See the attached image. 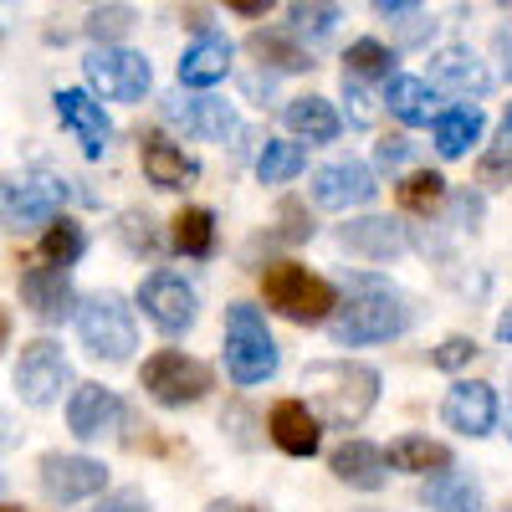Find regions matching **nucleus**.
<instances>
[{"label": "nucleus", "mask_w": 512, "mask_h": 512, "mask_svg": "<svg viewBox=\"0 0 512 512\" xmlns=\"http://www.w3.org/2000/svg\"><path fill=\"white\" fill-rule=\"evenodd\" d=\"M82 72H88L93 98H103V103H139L154 82L149 57L134 47H93L82 57Z\"/></svg>", "instance_id": "nucleus-7"}, {"label": "nucleus", "mask_w": 512, "mask_h": 512, "mask_svg": "<svg viewBox=\"0 0 512 512\" xmlns=\"http://www.w3.org/2000/svg\"><path fill=\"white\" fill-rule=\"evenodd\" d=\"M139 164H144V180L154 190H190L200 180V164L180 144H169L164 134H144L139 139Z\"/></svg>", "instance_id": "nucleus-18"}, {"label": "nucleus", "mask_w": 512, "mask_h": 512, "mask_svg": "<svg viewBox=\"0 0 512 512\" xmlns=\"http://www.w3.org/2000/svg\"><path fill=\"white\" fill-rule=\"evenodd\" d=\"M226 72H231V41L216 36V31H205L195 47H185V57H180V82L185 88H216Z\"/></svg>", "instance_id": "nucleus-24"}, {"label": "nucleus", "mask_w": 512, "mask_h": 512, "mask_svg": "<svg viewBox=\"0 0 512 512\" xmlns=\"http://www.w3.org/2000/svg\"><path fill=\"white\" fill-rule=\"evenodd\" d=\"M497 344H512V308L497 318Z\"/></svg>", "instance_id": "nucleus-48"}, {"label": "nucleus", "mask_w": 512, "mask_h": 512, "mask_svg": "<svg viewBox=\"0 0 512 512\" xmlns=\"http://www.w3.org/2000/svg\"><path fill=\"white\" fill-rule=\"evenodd\" d=\"M246 52L262 62V67H277V72H308L313 67L308 47L297 36H287V31H251L246 36Z\"/></svg>", "instance_id": "nucleus-28"}, {"label": "nucleus", "mask_w": 512, "mask_h": 512, "mask_svg": "<svg viewBox=\"0 0 512 512\" xmlns=\"http://www.w3.org/2000/svg\"><path fill=\"white\" fill-rule=\"evenodd\" d=\"M11 441H16V425H11L6 405H0V446H11Z\"/></svg>", "instance_id": "nucleus-47"}, {"label": "nucleus", "mask_w": 512, "mask_h": 512, "mask_svg": "<svg viewBox=\"0 0 512 512\" xmlns=\"http://www.w3.org/2000/svg\"><path fill=\"white\" fill-rule=\"evenodd\" d=\"M267 431H272L277 451H287V456H313L323 441V425L313 420V410L303 400H277L267 415Z\"/></svg>", "instance_id": "nucleus-21"}, {"label": "nucleus", "mask_w": 512, "mask_h": 512, "mask_svg": "<svg viewBox=\"0 0 512 512\" xmlns=\"http://www.w3.org/2000/svg\"><path fill=\"white\" fill-rule=\"evenodd\" d=\"M82 251H88V231H82L77 221H67V216H57V221L47 226V236H41V246H36V262L67 272Z\"/></svg>", "instance_id": "nucleus-31"}, {"label": "nucleus", "mask_w": 512, "mask_h": 512, "mask_svg": "<svg viewBox=\"0 0 512 512\" xmlns=\"http://www.w3.org/2000/svg\"><path fill=\"white\" fill-rule=\"evenodd\" d=\"M52 108H57L62 128L82 144V154H88V159H103V149H108V139H113V123H108L103 103H98L88 88H62V93L52 98Z\"/></svg>", "instance_id": "nucleus-15"}, {"label": "nucleus", "mask_w": 512, "mask_h": 512, "mask_svg": "<svg viewBox=\"0 0 512 512\" xmlns=\"http://www.w3.org/2000/svg\"><path fill=\"white\" fill-rule=\"evenodd\" d=\"M384 103H390V113L400 118V123H410V128H420V123H431L436 118V88L425 77H405V72H395L390 77V88H384Z\"/></svg>", "instance_id": "nucleus-27"}, {"label": "nucleus", "mask_w": 512, "mask_h": 512, "mask_svg": "<svg viewBox=\"0 0 512 512\" xmlns=\"http://www.w3.org/2000/svg\"><path fill=\"white\" fill-rule=\"evenodd\" d=\"M308 169V149L303 144H287V139H267L262 154H256V180L262 185H287Z\"/></svg>", "instance_id": "nucleus-32"}, {"label": "nucleus", "mask_w": 512, "mask_h": 512, "mask_svg": "<svg viewBox=\"0 0 512 512\" xmlns=\"http://www.w3.org/2000/svg\"><path fill=\"white\" fill-rule=\"evenodd\" d=\"M425 507L431 512H482V487L477 477H466V472H441L431 477V487H425Z\"/></svg>", "instance_id": "nucleus-29"}, {"label": "nucleus", "mask_w": 512, "mask_h": 512, "mask_svg": "<svg viewBox=\"0 0 512 512\" xmlns=\"http://www.w3.org/2000/svg\"><path fill=\"white\" fill-rule=\"evenodd\" d=\"M344 103H354V108H349V123H359V128H369V123H374V98H369L364 82H359V77H349V72H344Z\"/></svg>", "instance_id": "nucleus-40"}, {"label": "nucleus", "mask_w": 512, "mask_h": 512, "mask_svg": "<svg viewBox=\"0 0 512 512\" xmlns=\"http://www.w3.org/2000/svg\"><path fill=\"white\" fill-rule=\"evenodd\" d=\"M123 425V400L108 384H72L67 395V431L77 441H103Z\"/></svg>", "instance_id": "nucleus-14"}, {"label": "nucleus", "mask_w": 512, "mask_h": 512, "mask_svg": "<svg viewBox=\"0 0 512 512\" xmlns=\"http://www.w3.org/2000/svg\"><path fill=\"white\" fill-rule=\"evenodd\" d=\"M502 6H512V0H502Z\"/></svg>", "instance_id": "nucleus-54"}, {"label": "nucleus", "mask_w": 512, "mask_h": 512, "mask_svg": "<svg viewBox=\"0 0 512 512\" xmlns=\"http://www.w3.org/2000/svg\"><path fill=\"white\" fill-rule=\"evenodd\" d=\"M164 118L180 123L185 134L210 139V144H231L241 134V118L226 98H185V93H175V98H164Z\"/></svg>", "instance_id": "nucleus-16"}, {"label": "nucleus", "mask_w": 512, "mask_h": 512, "mask_svg": "<svg viewBox=\"0 0 512 512\" xmlns=\"http://www.w3.org/2000/svg\"><path fill=\"white\" fill-rule=\"evenodd\" d=\"M441 420L451 425L456 436H492L497 431V390L492 384H482V379H461V384H451L446 390V400H441Z\"/></svg>", "instance_id": "nucleus-13"}, {"label": "nucleus", "mask_w": 512, "mask_h": 512, "mask_svg": "<svg viewBox=\"0 0 512 512\" xmlns=\"http://www.w3.org/2000/svg\"><path fill=\"white\" fill-rule=\"evenodd\" d=\"M431 134H436V154L441 159H461V154H472L482 144L487 118H482V108L461 103V108H446V113L431 118Z\"/></svg>", "instance_id": "nucleus-23"}, {"label": "nucleus", "mask_w": 512, "mask_h": 512, "mask_svg": "<svg viewBox=\"0 0 512 512\" xmlns=\"http://www.w3.org/2000/svg\"><path fill=\"white\" fill-rule=\"evenodd\" d=\"M328 472L344 482V487H359V492H379L390 482V466H384V451L369 446V441H344L333 456H328Z\"/></svg>", "instance_id": "nucleus-22"}, {"label": "nucleus", "mask_w": 512, "mask_h": 512, "mask_svg": "<svg viewBox=\"0 0 512 512\" xmlns=\"http://www.w3.org/2000/svg\"><path fill=\"white\" fill-rule=\"evenodd\" d=\"M410 154H415L410 139H379V144H374V164H379V169H390V175L410 164Z\"/></svg>", "instance_id": "nucleus-41"}, {"label": "nucleus", "mask_w": 512, "mask_h": 512, "mask_svg": "<svg viewBox=\"0 0 512 512\" xmlns=\"http://www.w3.org/2000/svg\"><path fill=\"white\" fill-rule=\"evenodd\" d=\"M292 36H308V41H328L338 26V0H292Z\"/></svg>", "instance_id": "nucleus-36"}, {"label": "nucleus", "mask_w": 512, "mask_h": 512, "mask_svg": "<svg viewBox=\"0 0 512 512\" xmlns=\"http://www.w3.org/2000/svg\"><path fill=\"white\" fill-rule=\"evenodd\" d=\"M507 436H512V410H507Z\"/></svg>", "instance_id": "nucleus-52"}, {"label": "nucleus", "mask_w": 512, "mask_h": 512, "mask_svg": "<svg viewBox=\"0 0 512 512\" xmlns=\"http://www.w3.org/2000/svg\"><path fill=\"white\" fill-rule=\"evenodd\" d=\"M431 88H446L456 98H482L492 93V72L472 47H441L431 57Z\"/></svg>", "instance_id": "nucleus-19"}, {"label": "nucleus", "mask_w": 512, "mask_h": 512, "mask_svg": "<svg viewBox=\"0 0 512 512\" xmlns=\"http://www.w3.org/2000/svg\"><path fill=\"white\" fill-rule=\"evenodd\" d=\"M93 512H149V497L134 492V487H128V492H108Z\"/></svg>", "instance_id": "nucleus-42"}, {"label": "nucleus", "mask_w": 512, "mask_h": 512, "mask_svg": "<svg viewBox=\"0 0 512 512\" xmlns=\"http://www.w3.org/2000/svg\"><path fill=\"white\" fill-rule=\"evenodd\" d=\"M374 11L379 16H410V11H420V0H374Z\"/></svg>", "instance_id": "nucleus-46"}, {"label": "nucleus", "mask_w": 512, "mask_h": 512, "mask_svg": "<svg viewBox=\"0 0 512 512\" xmlns=\"http://www.w3.org/2000/svg\"><path fill=\"white\" fill-rule=\"evenodd\" d=\"M175 251L195 256V262L216 256V210H205V205L180 210V216H175Z\"/></svg>", "instance_id": "nucleus-30"}, {"label": "nucleus", "mask_w": 512, "mask_h": 512, "mask_svg": "<svg viewBox=\"0 0 512 512\" xmlns=\"http://www.w3.org/2000/svg\"><path fill=\"white\" fill-rule=\"evenodd\" d=\"M67 390H72V364H67L62 344H52V338H31V344H21V359H16V395H21V405L47 410Z\"/></svg>", "instance_id": "nucleus-9"}, {"label": "nucleus", "mask_w": 512, "mask_h": 512, "mask_svg": "<svg viewBox=\"0 0 512 512\" xmlns=\"http://www.w3.org/2000/svg\"><path fill=\"white\" fill-rule=\"evenodd\" d=\"M344 72L359 77V82H390V77H395V52L384 47V41L364 36V41H354V47H349Z\"/></svg>", "instance_id": "nucleus-34"}, {"label": "nucleus", "mask_w": 512, "mask_h": 512, "mask_svg": "<svg viewBox=\"0 0 512 512\" xmlns=\"http://www.w3.org/2000/svg\"><path fill=\"white\" fill-rule=\"evenodd\" d=\"M477 354H482V349H477V338H472V333H451V338H441V344L431 349V364L451 374V369H466Z\"/></svg>", "instance_id": "nucleus-38"}, {"label": "nucleus", "mask_w": 512, "mask_h": 512, "mask_svg": "<svg viewBox=\"0 0 512 512\" xmlns=\"http://www.w3.org/2000/svg\"><path fill=\"white\" fill-rule=\"evenodd\" d=\"M0 512H11V507H0Z\"/></svg>", "instance_id": "nucleus-55"}, {"label": "nucleus", "mask_w": 512, "mask_h": 512, "mask_svg": "<svg viewBox=\"0 0 512 512\" xmlns=\"http://www.w3.org/2000/svg\"><path fill=\"white\" fill-rule=\"evenodd\" d=\"M205 512H241V507H236V502H210Z\"/></svg>", "instance_id": "nucleus-50"}, {"label": "nucleus", "mask_w": 512, "mask_h": 512, "mask_svg": "<svg viewBox=\"0 0 512 512\" xmlns=\"http://www.w3.org/2000/svg\"><path fill=\"white\" fill-rule=\"evenodd\" d=\"M113 231H118V241L134 251V256H159L164 251V236H159L154 216H144V210H123Z\"/></svg>", "instance_id": "nucleus-37"}, {"label": "nucleus", "mask_w": 512, "mask_h": 512, "mask_svg": "<svg viewBox=\"0 0 512 512\" xmlns=\"http://www.w3.org/2000/svg\"><path fill=\"white\" fill-rule=\"evenodd\" d=\"M77 338L82 349L103 364H128L139 349V323H134V308L123 303L118 292H93L88 303H77Z\"/></svg>", "instance_id": "nucleus-3"}, {"label": "nucleus", "mask_w": 512, "mask_h": 512, "mask_svg": "<svg viewBox=\"0 0 512 512\" xmlns=\"http://www.w3.org/2000/svg\"><path fill=\"white\" fill-rule=\"evenodd\" d=\"M502 134L512 139V108H507V118H502Z\"/></svg>", "instance_id": "nucleus-51"}, {"label": "nucleus", "mask_w": 512, "mask_h": 512, "mask_svg": "<svg viewBox=\"0 0 512 512\" xmlns=\"http://www.w3.org/2000/svg\"><path fill=\"white\" fill-rule=\"evenodd\" d=\"M226 6H231L236 16H267V11L277 6V0H226Z\"/></svg>", "instance_id": "nucleus-45"}, {"label": "nucleus", "mask_w": 512, "mask_h": 512, "mask_svg": "<svg viewBox=\"0 0 512 512\" xmlns=\"http://www.w3.org/2000/svg\"><path fill=\"white\" fill-rule=\"evenodd\" d=\"M72 200V185L52 169H36V175H16L0 180V216H6L16 231L21 226H52L62 216V205Z\"/></svg>", "instance_id": "nucleus-8"}, {"label": "nucleus", "mask_w": 512, "mask_h": 512, "mask_svg": "<svg viewBox=\"0 0 512 512\" xmlns=\"http://www.w3.org/2000/svg\"><path fill=\"white\" fill-rule=\"evenodd\" d=\"M139 26V11L123 6V0H113V6H98L88 21H82V31L93 36V47H118V41Z\"/></svg>", "instance_id": "nucleus-35"}, {"label": "nucleus", "mask_w": 512, "mask_h": 512, "mask_svg": "<svg viewBox=\"0 0 512 512\" xmlns=\"http://www.w3.org/2000/svg\"><path fill=\"white\" fill-rule=\"evenodd\" d=\"M497 57H502V72H507V82H512V21L497 26Z\"/></svg>", "instance_id": "nucleus-44"}, {"label": "nucleus", "mask_w": 512, "mask_h": 512, "mask_svg": "<svg viewBox=\"0 0 512 512\" xmlns=\"http://www.w3.org/2000/svg\"><path fill=\"white\" fill-rule=\"evenodd\" d=\"M384 466L390 472H410V477H441V472H451V451L431 436H400L384 451Z\"/></svg>", "instance_id": "nucleus-25"}, {"label": "nucleus", "mask_w": 512, "mask_h": 512, "mask_svg": "<svg viewBox=\"0 0 512 512\" xmlns=\"http://www.w3.org/2000/svg\"><path fill=\"white\" fill-rule=\"evenodd\" d=\"M6 344H11V313L0 308V349H6Z\"/></svg>", "instance_id": "nucleus-49"}, {"label": "nucleus", "mask_w": 512, "mask_h": 512, "mask_svg": "<svg viewBox=\"0 0 512 512\" xmlns=\"http://www.w3.org/2000/svg\"><path fill=\"white\" fill-rule=\"evenodd\" d=\"M374 195H379V180H374V169L359 164V159H333V164H323L313 175V200L323 210H359Z\"/></svg>", "instance_id": "nucleus-12"}, {"label": "nucleus", "mask_w": 512, "mask_h": 512, "mask_svg": "<svg viewBox=\"0 0 512 512\" xmlns=\"http://www.w3.org/2000/svg\"><path fill=\"white\" fill-rule=\"evenodd\" d=\"M0 492H6V477H0Z\"/></svg>", "instance_id": "nucleus-53"}, {"label": "nucleus", "mask_w": 512, "mask_h": 512, "mask_svg": "<svg viewBox=\"0 0 512 512\" xmlns=\"http://www.w3.org/2000/svg\"><path fill=\"white\" fill-rule=\"evenodd\" d=\"M338 246L364 256V262H390V256H400L410 246V231L390 216H359V221H349L344 231H338Z\"/></svg>", "instance_id": "nucleus-20"}, {"label": "nucleus", "mask_w": 512, "mask_h": 512, "mask_svg": "<svg viewBox=\"0 0 512 512\" xmlns=\"http://www.w3.org/2000/svg\"><path fill=\"white\" fill-rule=\"evenodd\" d=\"M226 374L241 384V390L267 384L277 374L272 328H267L262 308H251V303H231L226 308Z\"/></svg>", "instance_id": "nucleus-4"}, {"label": "nucleus", "mask_w": 512, "mask_h": 512, "mask_svg": "<svg viewBox=\"0 0 512 512\" xmlns=\"http://www.w3.org/2000/svg\"><path fill=\"white\" fill-rule=\"evenodd\" d=\"M21 303L41 318V323H67L72 313H77V287H72V277L62 272V267H26L21 272Z\"/></svg>", "instance_id": "nucleus-17"}, {"label": "nucleus", "mask_w": 512, "mask_h": 512, "mask_svg": "<svg viewBox=\"0 0 512 512\" xmlns=\"http://www.w3.org/2000/svg\"><path fill=\"white\" fill-rule=\"evenodd\" d=\"M262 292H267V308H277L287 323H303V328L328 323V313L338 308L333 282L313 277L297 262H267L262 267Z\"/></svg>", "instance_id": "nucleus-5"}, {"label": "nucleus", "mask_w": 512, "mask_h": 512, "mask_svg": "<svg viewBox=\"0 0 512 512\" xmlns=\"http://www.w3.org/2000/svg\"><path fill=\"white\" fill-rule=\"evenodd\" d=\"M303 405L328 431H354L379 405V369L359 359H318L303 369Z\"/></svg>", "instance_id": "nucleus-1"}, {"label": "nucleus", "mask_w": 512, "mask_h": 512, "mask_svg": "<svg viewBox=\"0 0 512 512\" xmlns=\"http://www.w3.org/2000/svg\"><path fill=\"white\" fill-rule=\"evenodd\" d=\"M395 195H400L405 210H415V216H431V210L446 205L451 190H446V175H436V169H415V175H405L395 185Z\"/></svg>", "instance_id": "nucleus-33"}, {"label": "nucleus", "mask_w": 512, "mask_h": 512, "mask_svg": "<svg viewBox=\"0 0 512 512\" xmlns=\"http://www.w3.org/2000/svg\"><path fill=\"white\" fill-rule=\"evenodd\" d=\"M139 384H144V395H149L154 405L185 410V405H200V400L210 395L216 374H210V364H200V359L185 354V349H159L154 359H144Z\"/></svg>", "instance_id": "nucleus-6"}, {"label": "nucleus", "mask_w": 512, "mask_h": 512, "mask_svg": "<svg viewBox=\"0 0 512 512\" xmlns=\"http://www.w3.org/2000/svg\"><path fill=\"white\" fill-rule=\"evenodd\" d=\"M36 472H41V492L52 502H82L108 487V466L98 456H77V451H47L36 461Z\"/></svg>", "instance_id": "nucleus-11"}, {"label": "nucleus", "mask_w": 512, "mask_h": 512, "mask_svg": "<svg viewBox=\"0 0 512 512\" xmlns=\"http://www.w3.org/2000/svg\"><path fill=\"white\" fill-rule=\"evenodd\" d=\"M282 123L292 128L297 139H308V144H333L338 139V128H344V118L333 113V103L328 98H292L287 108H282Z\"/></svg>", "instance_id": "nucleus-26"}, {"label": "nucleus", "mask_w": 512, "mask_h": 512, "mask_svg": "<svg viewBox=\"0 0 512 512\" xmlns=\"http://www.w3.org/2000/svg\"><path fill=\"white\" fill-rule=\"evenodd\" d=\"M482 175H487V185H492V180H502V175H512V139H502V144L487 154Z\"/></svg>", "instance_id": "nucleus-43"}, {"label": "nucleus", "mask_w": 512, "mask_h": 512, "mask_svg": "<svg viewBox=\"0 0 512 512\" xmlns=\"http://www.w3.org/2000/svg\"><path fill=\"white\" fill-rule=\"evenodd\" d=\"M313 231H318V226H313L308 210L297 205V200H282V231H277V236H282V241H313Z\"/></svg>", "instance_id": "nucleus-39"}, {"label": "nucleus", "mask_w": 512, "mask_h": 512, "mask_svg": "<svg viewBox=\"0 0 512 512\" xmlns=\"http://www.w3.org/2000/svg\"><path fill=\"white\" fill-rule=\"evenodd\" d=\"M139 308H144V318L159 328V333H190L195 328V318H200V297H195V287L180 277V272H149L144 282H139Z\"/></svg>", "instance_id": "nucleus-10"}, {"label": "nucleus", "mask_w": 512, "mask_h": 512, "mask_svg": "<svg viewBox=\"0 0 512 512\" xmlns=\"http://www.w3.org/2000/svg\"><path fill=\"white\" fill-rule=\"evenodd\" d=\"M349 303H338V313H328V338L344 349H364V344H390L400 338L415 313L410 303L379 277H344Z\"/></svg>", "instance_id": "nucleus-2"}]
</instances>
